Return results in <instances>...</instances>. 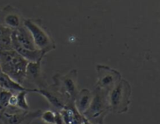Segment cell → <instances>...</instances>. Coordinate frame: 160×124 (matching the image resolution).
I'll use <instances>...</instances> for the list:
<instances>
[{"mask_svg": "<svg viewBox=\"0 0 160 124\" xmlns=\"http://www.w3.org/2000/svg\"><path fill=\"white\" fill-rule=\"evenodd\" d=\"M28 62L15 50H0L1 71L20 84L26 78V69Z\"/></svg>", "mask_w": 160, "mask_h": 124, "instance_id": "6da1fadb", "label": "cell"}, {"mask_svg": "<svg viewBox=\"0 0 160 124\" xmlns=\"http://www.w3.org/2000/svg\"><path fill=\"white\" fill-rule=\"evenodd\" d=\"M92 95L90 106L82 115H84L92 124H104V118L110 112L108 92L95 86Z\"/></svg>", "mask_w": 160, "mask_h": 124, "instance_id": "7a4b0ae2", "label": "cell"}, {"mask_svg": "<svg viewBox=\"0 0 160 124\" xmlns=\"http://www.w3.org/2000/svg\"><path fill=\"white\" fill-rule=\"evenodd\" d=\"M131 86L128 81L121 79L108 93L110 112L121 114L127 112L131 104Z\"/></svg>", "mask_w": 160, "mask_h": 124, "instance_id": "3957f363", "label": "cell"}, {"mask_svg": "<svg viewBox=\"0 0 160 124\" xmlns=\"http://www.w3.org/2000/svg\"><path fill=\"white\" fill-rule=\"evenodd\" d=\"M52 86L62 97L66 104L74 102L78 93V71L72 70L67 74H56L53 77Z\"/></svg>", "mask_w": 160, "mask_h": 124, "instance_id": "277c9868", "label": "cell"}, {"mask_svg": "<svg viewBox=\"0 0 160 124\" xmlns=\"http://www.w3.org/2000/svg\"><path fill=\"white\" fill-rule=\"evenodd\" d=\"M23 25L28 30L32 37L34 43L37 49L43 52L45 55L55 49L54 41L52 39L49 34L41 26L40 23L33 20H25Z\"/></svg>", "mask_w": 160, "mask_h": 124, "instance_id": "5b68a950", "label": "cell"}, {"mask_svg": "<svg viewBox=\"0 0 160 124\" xmlns=\"http://www.w3.org/2000/svg\"><path fill=\"white\" fill-rule=\"evenodd\" d=\"M41 110H18L9 112L0 110V121L2 124H31L35 119L40 117Z\"/></svg>", "mask_w": 160, "mask_h": 124, "instance_id": "8992f818", "label": "cell"}, {"mask_svg": "<svg viewBox=\"0 0 160 124\" xmlns=\"http://www.w3.org/2000/svg\"><path fill=\"white\" fill-rule=\"evenodd\" d=\"M96 69L98 73L96 86L108 93L122 79L121 74L117 70L107 66L98 65Z\"/></svg>", "mask_w": 160, "mask_h": 124, "instance_id": "52a82bcc", "label": "cell"}, {"mask_svg": "<svg viewBox=\"0 0 160 124\" xmlns=\"http://www.w3.org/2000/svg\"><path fill=\"white\" fill-rule=\"evenodd\" d=\"M0 23L12 31L23 26V21L16 9L8 6L0 10Z\"/></svg>", "mask_w": 160, "mask_h": 124, "instance_id": "ba28073f", "label": "cell"}, {"mask_svg": "<svg viewBox=\"0 0 160 124\" xmlns=\"http://www.w3.org/2000/svg\"><path fill=\"white\" fill-rule=\"evenodd\" d=\"M37 93L40 94L42 96L46 98L47 101L51 104L55 111H60L66 106V102L62 97L59 95V92L55 89L52 85L45 86L42 88H37Z\"/></svg>", "mask_w": 160, "mask_h": 124, "instance_id": "9c48e42d", "label": "cell"}, {"mask_svg": "<svg viewBox=\"0 0 160 124\" xmlns=\"http://www.w3.org/2000/svg\"><path fill=\"white\" fill-rule=\"evenodd\" d=\"M38 86V88L45 87V84L42 74V61L29 62L26 69V78Z\"/></svg>", "mask_w": 160, "mask_h": 124, "instance_id": "30bf717a", "label": "cell"}, {"mask_svg": "<svg viewBox=\"0 0 160 124\" xmlns=\"http://www.w3.org/2000/svg\"><path fill=\"white\" fill-rule=\"evenodd\" d=\"M11 45L12 48L15 50L18 54L23 58H24L28 62H38V61H42L44 56H45V53L41 50H30L28 48H25L22 47L18 42L16 41V39L11 35Z\"/></svg>", "mask_w": 160, "mask_h": 124, "instance_id": "8fae6325", "label": "cell"}, {"mask_svg": "<svg viewBox=\"0 0 160 124\" xmlns=\"http://www.w3.org/2000/svg\"><path fill=\"white\" fill-rule=\"evenodd\" d=\"M64 124H81L82 114L80 113L74 106V102L67 103L59 111Z\"/></svg>", "mask_w": 160, "mask_h": 124, "instance_id": "7c38bea8", "label": "cell"}, {"mask_svg": "<svg viewBox=\"0 0 160 124\" xmlns=\"http://www.w3.org/2000/svg\"><path fill=\"white\" fill-rule=\"evenodd\" d=\"M12 37H13L16 41L23 48L30 50L37 49L31 34L24 26H21L20 27L12 31Z\"/></svg>", "mask_w": 160, "mask_h": 124, "instance_id": "4fadbf2b", "label": "cell"}, {"mask_svg": "<svg viewBox=\"0 0 160 124\" xmlns=\"http://www.w3.org/2000/svg\"><path fill=\"white\" fill-rule=\"evenodd\" d=\"M0 88L9 91L12 94L14 92H19L22 91H26L28 92H36V93L38 92L37 88H27L23 87L21 84L17 83L2 71H0Z\"/></svg>", "mask_w": 160, "mask_h": 124, "instance_id": "5bb4252c", "label": "cell"}, {"mask_svg": "<svg viewBox=\"0 0 160 124\" xmlns=\"http://www.w3.org/2000/svg\"><path fill=\"white\" fill-rule=\"evenodd\" d=\"M92 92L88 89H82L78 92L74 99V106L81 114H84L89 108L92 102Z\"/></svg>", "mask_w": 160, "mask_h": 124, "instance_id": "9a60e30c", "label": "cell"}, {"mask_svg": "<svg viewBox=\"0 0 160 124\" xmlns=\"http://www.w3.org/2000/svg\"><path fill=\"white\" fill-rule=\"evenodd\" d=\"M12 31L0 23V50L12 49L11 35Z\"/></svg>", "mask_w": 160, "mask_h": 124, "instance_id": "2e32d148", "label": "cell"}, {"mask_svg": "<svg viewBox=\"0 0 160 124\" xmlns=\"http://www.w3.org/2000/svg\"><path fill=\"white\" fill-rule=\"evenodd\" d=\"M28 93V92L26 91H22V92H17V95H16L17 99V107L21 110H29V105L27 102V94Z\"/></svg>", "mask_w": 160, "mask_h": 124, "instance_id": "e0dca14e", "label": "cell"}, {"mask_svg": "<svg viewBox=\"0 0 160 124\" xmlns=\"http://www.w3.org/2000/svg\"><path fill=\"white\" fill-rule=\"evenodd\" d=\"M12 93L6 89L0 88V110H5L9 106V98Z\"/></svg>", "mask_w": 160, "mask_h": 124, "instance_id": "ac0fdd59", "label": "cell"}, {"mask_svg": "<svg viewBox=\"0 0 160 124\" xmlns=\"http://www.w3.org/2000/svg\"><path fill=\"white\" fill-rule=\"evenodd\" d=\"M40 118L44 123L47 124H55V111L46 110L42 112Z\"/></svg>", "mask_w": 160, "mask_h": 124, "instance_id": "d6986e66", "label": "cell"}, {"mask_svg": "<svg viewBox=\"0 0 160 124\" xmlns=\"http://www.w3.org/2000/svg\"><path fill=\"white\" fill-rule=\"evenodd\" d=\"M55 124H64L59 111H55Z\"/></svg>", "mask_w": 160, "mask_h": 124, "instance_id": "ffe728a7", "label": "cell"}, {"mask_svg": "<svg viewBox=\"0 0 160 124\" xmlns=\"http://www.w3.org/2000/svg\"><path fill=\"white\" fill-rule=\"evenodd\" d=\"M17 96H16L14 94H12V95H11L10 98H9V106H9V107H17Z\"/></svg>", "mask_w": 160, "mask_h": 124, "instance_id": "44dd1931", "label": "cell"}]
</instances>
